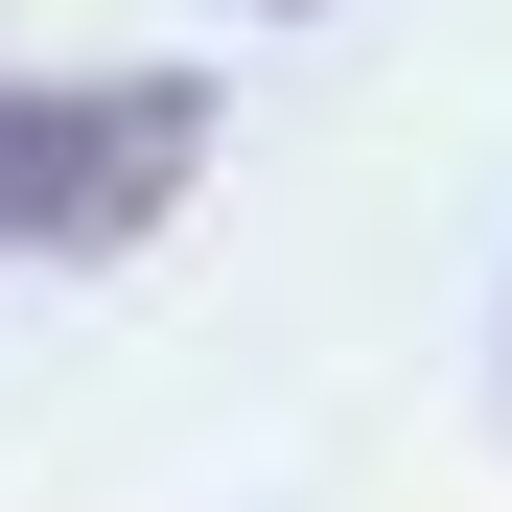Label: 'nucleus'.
I'll return each instance as SVG.
<instances>
[{
  "label": "nucleus",
  "mask_w": 512,
  "mask_h": 512,
  "mask_svg": "<svg viewBox=\"0 0 512 512\" xmlns=\"http://www.w3.org/2000/svg\"><path fill=\"white\" fill-rule=\"evenodd\" d=\"M210 163L187 70H0V256H140Z\"/></svg>",
  "instance_id": "1"
}]
</instances>
